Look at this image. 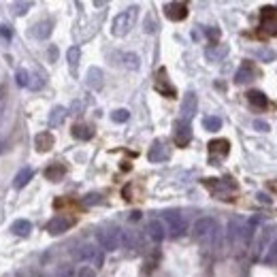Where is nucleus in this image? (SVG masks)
I'll return each instance as SVG.
<instances>
[{"instance_id": "f257e3e1", "label": "nucleus", "mask_w": 277, "mask_h": 277, "mask_svg": "<svg viewBox=\"0 0 277 277\" xmlns=\"http://www.w3.org/2000/svg\"><path fill=\"white\" fill-rule=\"evenodd\" d=\"M137 15H139V9L137 7H128L126 11H122V13L115 15V20L111 24V34H113V37H126V34L135 28Z\"/></svg>"}, {"instance_id": "f03ea898", "label": "nucleus", "mask_w": 277, "mask_h": 277, "mask_svg": "<svg viewBox=\"0 0 277 277\" xmlns=\"http://www.w3.org/2000/svg\"><path fill=\"white\" fill-rule=\"evenodd\" d=\"M192 235H194L196 241H201V243H209V241H213L218 235V222L213 218L196 220L194 226H192Z\"/></svg>"}, {"instance_id": "7ed1b4c3", "label": "nucleus", "mask_w": 277, "mask_h": 277, "mask_svg": "<svg viewBox=\"0 0 277 277\" xmlns=\"http://www.w3.org/2000/svg\"><path fill=\"white\" fill-rule=\"evenodd\" d=\"M162 224L166 228V232L171 237H181L186 235V230H188V224H186V218L181 216L179 211H164V216H162Z\"/></svg>"}, {"instance_id": "20e7f679", "label": "nucleus", "mask_w": 277, "mask_h": 277, "mask_svg": "<svg viewBox=\"0 0 277 277\" xmlns=\"http://www.w3.org/2000/svg\"><path fill=\"white\" fill-rule=\"evenodd\" d=\"M96 241L105 252H115L122 245V230L120 228H107L96 232Z\"/></svg>"}, {"instance_id": "39448f33", "label": "nucleus", "mask_w": 277, "mask_h": 277, "mask_svg": "<svg viewBox=\"0 0 277 277\" xmlns=\"http://www.w3.org/2000/svg\"><path fill=\"white\" fill-rule=\"evenodd\" d=\"M260 28L269 37H277V7H264L260 11Z\"/></svg>"}, {"instance_id": "423d86ee", "label": "nucleus", "mask_w": 277, "mask_h": 277, "mask_svg": "<svg viewBox=\"0 0 277 277\" xmlns=\"http://www.w3.org/2000/svg\"><path fill=\"white\" fill-rule=\"evenodd\" d=\"M75 258H77V260H81V262H94V266H103V262H105L103 252L98 247L90 245V243H85V245L79 247L77 252H75Z\"/></svg>"}, {"instance_id": "0eeeda50", "label": "nucleus", "mask_w": 277, "mask_h": 277, "mask_svg": "<svg viewBox=\"0 0 277 277\" xmlns=\"http://www.w3.org/2000/svg\"><path fill=\"white\" fill-rule=\"evenodd\" d=\"M75 218H70V216H53L49 222H47V232L49 235H62V232H66L68 228H73L75 226Z\"/></svg>"}, {"instance_id": "6e6552de", "label": "nucleus", "mask_w": 277, "mask_h": 277, "mask_svg": "<svg viewBox=\"0 0 277 277\" xmlns=\"http://www.w3.org/2000/svg\"><path fill=\"white\" fill-rule=\"evenodd\" d=\"M196 111H199V98H196L194 92H186L183 101H181V122H190Z\"/></svg>"}, {"instance_id": "1a4fd4ad", "label": "nucleus", "mask_w": 277, "mask_h": 277, "mask_svg": "<svg viewBox=\"0 0 277 277\" xmlns=\"http://www.w3.org/2000/svg\"><path fill=\"white\" fill-rule=\"evenodd\" d=\"M164 15L171 22H181L188 17V5L186 3H166L164 5Z\"/></svg>"}, {"instance_id": "9d476101", "label": "nucleus", "mask_w": 277, "mask_h": 277, "mask_svg": "<svg viewBox=\"0 0 277 277\" xmlns=\"http://www.w3.org/2000/svg\"><path fill=\"white\" fill-rule=\"evenodd\" d=\"M205 186L218 196H224V192H235L237 190V183L232 179H207Z\"/></svg>"}, {"instance_id": "9b49d317", "label": "nucleus", "mask_w": 277, "mask_h": 277, "mask_svg": "<svg viewBox=\"0 0 277 277\" xmlns=\"http://www.w3.org/2000/svg\"><path fill=\"white\" fill-rule=\"evenodd\" d=\"M147 158H149V162H162V160L171 158V149H168V145L164 141H156L154 145H151Z\"/></svg>"}, {"instance_id": "f8f14e48", "label": "nucleus", "mask_w": 277, "mask_h": 277, "mask_svg": "<svg viewBox=\"0 0 277 277\" xmlns=\"http://www.w3.org/2000/svg\"><path fill=\"white\" fill-rule=\"evenodd\" d=\"M147 235H149L151 241H156V243L164 241L166 228H164V224H162V220H149V222H147Z\"/></svg>"}, {"instance_id": "ddd939ff", "label": "nucleus", "mask_w": 277, "mask_h": 277, "mask_svg": "<svg viewBox=\"0 0 277 277\" xmlns=\"http://www.w3.org/2000/svg\"><path fill=\"white\" fill-rule=\"evenodd\" d=\"M190 141H192V128H190V124L179 122V124H177V132H175L177 147H186Z\"/></svg>"}, {"instance_id": "4468645a", "label": "nucleus", "mask_w": 277, "mask_h": 277, "mask_svg": "<svg viewBox=\"0 0 277 277\" xmlns=\"http://www.w3.org/2000/svg\"><path fill=\"white\" fill-rule=\"evenodd\" d=\"M103 79H105V75H103V70L98 68V66L87 68V75H85V83H87V87H92V90H101L103 83H105Z\"/></svg>"}, {"instance_id": "2eb2a0df", "label": "nucleus", "mask_w": 277, "mask_h": 277, "mask_svg": "<svg viewBox=\"0 0 277 277\" xmlns=\"http://www.w3.org/2000/svg\"><path fill=\"white\" fill-rule=\"evenodd\" d=\"M209 151L211 156H220V158H226L228 151H230V143L226 139H216L209 143Z\"/></svg>"}, {"instance_id": "dca6fc26", "label": "nucleus", "mask_w": 277, "mask_h": 277, "mask_svg": "<svg viewBox=\"0 0 277 277\" xmlns=\"http://www.w3.org/2000/svg\"><path fill=\"white\" fill-rule=\"evenodd\" d=\"M254 77H256V68H254L252 64H249V62H245V64L237 70L235 81H237V83H249Z\"/></svg>"}, {"instance_id": "f3484780", "label": "nucleus", "mask_w": 277, "mask_h": 277, "mask_svg": "<svg viewBox=\"0 0 277 277\" xmlns=\"http://www.w3.org/2000/svg\"><path fill=\"white\" fill-rule=\"evenodd\" d=\"M247 101H249V105L258 107V109H266V107H269V98H266L260 90H249L247 92Z\"/></svg>"}, {"instance_id": "a211bd4d", "label": "nucleus", "mask_w": 277, "mask_h": 277, "mask_svg": "<svg viewBox=\"0 0 277 277\" xmlns=\"http://www.w3.org/2000/svg\"><path fill=\"white\" fill-rule=\"evenodd\" d=\"M207 60H211V62H220V60H224L226 56H228V45H213V47H209L207 49Z\"/></svg>"}, {"instance_id": "6ab92c4d", "label": "nucleus", "mask_w": 277, "mask_h": 277, "mask_svg": "<svg viewBox=\"0 0 277 277\" xmlns=\"http://www.w3.org/2000/svg\"><path fill=\"white\" fill-rule=\"evenodd\" d=\"M64 173H66V168L62 166V164H58V162H53V164H49L45 168V177H47L49 181H60L62 177H64Z\"/></svg>"}, {"instance_id": "aec40b11", "label": "nucleus", "mask_w": 277, "mask_h": 277, "mask_svg": "<svg viewBox=\"0 0 277 277\" xmlns=\"http://www.w3.org/2000/svg\"><path fill=\"white\" fill-rule=\"evenodd\" d=\"M30 230H32V224H30L28 220H15L13 226H11V232H13V235H17V237H28Z\"/></svg>"}, {"instance_id": "412c9836", "label": "nucleus", "mask_w": 277, "mask_h": 277, "mask_svg": "<svg viewBox=\"0 0 277 277\" xmlns=\"http://www.w3.org/2000/svg\"><path fill=\"white\" fill-rule=\"evenodd\" d=\"M32 175H34V171H32V168H30V166H26V168H22V171H20V173H17V175H15V179H13V186L17 188V190H22V188H24L26 183H28V181L32 179Z\"/></svg>"}, {"instance_id": "4be33fe9", "label": "nucleus", "mask_w": 277, "mask_h": 277, "mask_svg": "<svg viewBox=\"0 0 277 277\" xmlns=\"http://www.w3.org/2000/svg\"><path fill=\"white\" fill-rule=\"evenodd\" d=\"M51 20H45V22H39L37 26H34V28H32V34H34V37H37V39H47L49 37V34H51Z\"/></svg>"}, {"instance_id": "5701e85b", "label": "nucleus", "mask_w": 277, "mask_h": 277, "mask_svg": "<svg viewBox=\"0 0 277 277\" xmlns=\"http://www.w3.org/2000/svg\"><path fill=\"white\" fill-rule=\"evenodd\" d=\"M34 143H37V149L39 151H49L53 147L51 132H41V135H37V139H34Z\"/></svg>"}, {"instance_id": "b1692460", "label": "nucleus", "mask_w": 277, "mask_h": 277, "mask_svg": "<svg viewBox=\"0 0 277 277\" xmlns=\"http://www.w3.org/2000/svg\"><path fill=\"white\" fill-rule=\"evenodd\" d=\"M92 135H94V130L90 126H85V124H75L73 126V137L79 141H90Z\"/></svg>"}, {"instance_id": "393cba45", "label": "nucleus", "mask_w": 277, "mask_h": 277, "mask_svg": "<svg viewBox=\"0 0 277 277\" xmlns=\"http://www.w3.org/2000/svg\"><path fill=\"white\" fill-rule=\"evenodd\" d=\"M64 118H66V109H64V107H53L51 115H49V126H51V128L60 126V124L64 122Z\"/></svg>"}, {"instance_id": "a878e982", "label": "nucleus", "mask_w": 277, "mask_h": 277, "mask_svg": "<svg viewBox=\"0 0 277 277\" xmlns=\"http://www.w3.org/2000/svg\"><path fill=\"white\" fill-rule=\"evenodd\" d=\"M203 128L209 132H218L222 128V118H218V115H207V118H203Z\"/></svg>"}, {"instance_id": "bb28decb", "label": "nucleus", "mask_w": 277, "mask_h": 277, "mask_svg": "<svg viewBox=\"0 0 277 277\" xmlns=\"http://www.w3.org/2000/svg\"><path fill=\"white\" fill-rule=\"evenodd\" d=\"M79 58H81V49L79 47H70L68 51H66V60H68V66H70V70L75 73V68H77V64H79Z\"/></svg>"}, {"instance_id": "cd10ccee", "label": "nucleus", "mask_w": 277, "mask_h": 277, "mask_svg": "<svg viewBox=\"0 0 277 277\" xmlns=\"http://www.w3.org/2000/svg\"><path fill=\"white\" fill-rule=\"evenodd\" d=\"M122 60H124V66L130 68V70H137L141 66V60H139L137 53H124Z\"/></svg>"}, {"instance_id": "c85d7f7f", "label": "nucleus", "mask_w": 277, "mask_h": 277, "mask_svg": "<svg viewBox=\"0 0 277 277\" xmlns=\"http://www.w3.org/2000/svg\"><path fill=\"white\" fill-rule=\"evenodd\" d=\"M128 118H130V111H128V109H115V111L111 113V120H113L115 124L128 122Z\"/></svg>"}, {"instance_id": "c756f323", "label": "nucleus", "mask_w": 277, "mask_h": 277, "mask_svg": "<svg viewBox=\"0 0 277 277\" xmlns=\"http://www.w3.org/2000/svg\"><path fill=\"white\" fill-rule=\"evenodd\" d=\"M15 79H17V85H22V87H28L30 85V73H28V70H24V68L17 70Z\"/></svg>"}, {"instance_id": "7c9ffc66", "label": "nucleus", "mask_w": 277, "mask_h": 277, "mask_svg": "<svg viewBox=\"0 0 277 277\" xmlns=\"http://www.w3.org/2000/svg\"><path fill=\"white\" fill-rule=\"evenodd\" d=\"M254 56H256L258 60H262V62H271V60H275V51L264 47V49H256Z\"/></svg>"}, {"instance_id": "2f4dec72", "label": "nucleus", "mask_w": 277, "mask_h": 277, "mask_svg": "<svg viewBox=\"0 0 277 277\" xmlns=\"http://www.w3.org/2000/svg\"><path fill=\"white\" fill-rule=\"evenodd\" d=\"M0 39H3L5 43H9L13 39V28L9 24H5V26H0Z\"/></svg>"}, {"instance_id": "473e14b6", "label": "nucleus", "mask_w": 277, "mask_h": 277, "mask_svg": "<svg viewBox=\"0 0 277 277\" xmlns=\"http://www.w3.org/2000/svg\"><path fill=\"white\" fill-rule=\"evenodd\" d=\"M30 7H32V3H13V11H15V15H24V13H28Z\"/></svg>"}, {"instance_id": "72a5a7b5", "label": "nucleus", "mask_w": 277, "mask_h": 277, "mask_svg": "<svg viewBox=\"0 0 277 277\" xmlns=\"http://www.w3.org/2000/svg\"><path fill=\"white\" fill-rule=\"evenodd\" d=\"M103 201V196L101 194H87L85 199H83V205H87V207H92V205H98Z\"/></svg>"}, {"instance_id": "f704fd0d", "label": "nucleus", "mask_w": 277, "mask_h": 277, "mask_svg": "<svg viewBox=\"0 0 277 277\" xmlns=\"http://www.w3.org/2000/svg\"><path fill=\"white\" fill-rule=\"evenodd\" d=\"M77 277H96V271L92 266H81V269L77 271Z\"/></svg>"}, {"instance_id": "c9c22d12", "label": "nucleus", "mask_w": 277, "mask_h": 277, "mask_svg": "<svg viewBox=\"0 0 277 277\" xmlns=\"http://www.w3.org/2000/svg\"><path fill=\"white\" fill-rule=\"evenodd\" d=\"M254 128H256V130H260V132H269V130H271V128H269V124L262 122V120H254Z\"/></svg>"}, {"instance_id": "e433bc0d", "label": "nucleus", "mask_w": 277, "mask_h": 277, "mask_svg": "<svg viewBox=\"0 0 277 277\" xmlns=\"http://www.w3.org/2000/svg\"><path fill=\"white\" fill-rule=\"evenodd\" d=\"M58 275H60V277H73V269H70V266H66V264H62L60 269H58Z\"/></svg>"}, {"instance_id": "4c0bfd02", "label": "nucleus", "mask_w": 277, "mask_h": 277, "mask_svg": "<svg viewBox=\"0 0 277 277\" xmlns=\"http://www.w3.org/2000/svg\"><path fill=\"white\" fill-rule=\"evenodd\" d=\"M145 32H147V34H151V32H156V22H154V20H151V17H149V20L145 22Z\"/></svg>"}, {"instance_id": "58836bf2", "label": "nucleus", "mask_w": 277, "mask_h": 277, "mask_svg": "<svg viewBox=\"0 0 277 277\" xmlns=\"http://www.w3.org/2000/svg\"><path fill=\"white\" fill-rule=\"evenodd\" d=\"M258 201L264 203V205H269V203H271V199H269V196H266L264 192H258Z\"/></svg>"}, {"instance_id": "ea45409f", "label": "nucleus", "mask_w": 277, "mask_h": 277, "mask_svg": "<svg viewBox=\"0 0 277 277\" xmlns=\"http://www.w3.org/2000/svg\"><path fill=\"white\" fill-rule=\"evenodd\" d=\"M9 149V145H7V143L5 141H0V154H5V151Z\"/></svg>"}, {"instance_id": "a19ab883", "label": "nucleus", "mask_w": 277, "mask_h": 277, "mask_svg": "<svg viewBox=\"0 0 277 277\" xmlns=\"http://www.w3.org/2000/svg\"><path fill=\"white\" fill-rule=\"evenodd\" d=\"M207 34H209V37H211V39H216V37H220V32H218V30H207Z\"/></svg>"}, {"instance_id": "79ce46f5", "label": "nucleus", "mask_w": 277, "mask_h": 277, "mask_svg": "<svg viewBox=\"0 0 277 277\" xmlns=\"http://www.w3.org/2000/svg\"><path fill=\"white\" fill-rule=\"evenodd\" d=\"M275 192H277V186H275Z\"/></svg>"}]
</instances>
